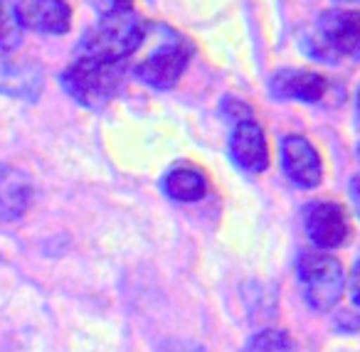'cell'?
Wrapping results in <instances>:
<instances>
[{
    "label": "cell",
    "mask_w": 360,
    "mask_h": 352,
    "mask_svg": "<svg viewBox=\"0 0 360 352\" xmlns=\"http://www.w3.org/2000/svg\"><path fill=\"white\" fill-rule=\"evenodd\" d=\"M146 22L129 3L104 6V15L77 45V57H96L109 62H126L143 47Z\"/></svg>",
    "instance_id": "cell-1"
},
{
    "label": "cell",
    "mask_w": 360,
    "mask_h": 352,
    "mask_svg": "<svg viewBox=\"0 0 360 352\" xmlns=\"http://www.w3.org/2000/svg\"><path fill=\"white\" fill-rule=\"evenodd\" d=\"M126 62L77 57L60 74V84L84 109H104L124 84Z\"/></svg>",
    "instance_id": "cell-2"
},
{
    "label": "cell",
    "mask_w": 360,
    "mask_h": 352,
    "mask_svg": "<svg viewBox=\"0 0 360 352\" xmlns=\"http://www.w3.org/2000/svg\"><path fill=\"white\" fill-rule=\"evenodd\" d=\"M360 18L355 11H326L319 15L314 30L306 32L304 50L309 57L326 65H338L358 52Z\"/></svg>",
    "instance_id": "cell-3"
},
{
    "label": "cell",
    "mask_w": 360,
    "mask_h": 352,
    "mask_svg": "<svg viewBox=\"0 0 360 352\" xmlns=\"http://www.w3.org/2000/svg\"><path fill=\"white\" fill-rule=\"evenodd\" d=\"M304 301L311 311L326 313L340 301L345 291V271L343 263L326 252H306L296 263Z\"/></svg>",
    "instance_id": "cell-4"
},
{
    "label": "cell",
    "mask_w": 360,
    "mask_h": 352,
    "mask_svg": "<svg viewBox=\"0 0 360 352\" xmlns=\"http://www.w3.org/2000/svg\"><path fill=\"white\" fill-rule=\"evenodd\" d=\"M165 35H158V45L134 67L136 77L153 89H170L183 77L193 60V45L178 32L165 27Z\"/></svg>",
    "instance_id": "cell-5"
},
{
    "label": "cell",
    "mask_w": 360,
    "mask_h": 352,
    "mask_svg": "<svg viewBox=\"0 0 360 352\" xmlns=\"http://www.w3.org/2000/svg\"><path fill=\"white\" fill-rule=\"evenodd\" d=\"M304 229L306 237L319 249H335L345 244L350 232L348 217L343 207L335 202H311L304 207Z\"/></svg>",
    "instance_id": "cell-6"
},
{
    "label": "cell",
    "mask_w": 360,
    "mask_h": 352,
    "mask_svg": "<svg viewBox=\"0 0 360 352\" xmlns=\"http://www.w3.org/2000/svg\"><path fill=\"white\" fill-rule=\"evenodd\" d=\"M279 150L284 173L294 185L311 190L323 180V163L309 138L289 133L279 141Z\"/></svg>",
    "instance_id": "cell-7"
},
{
    "label": "cell",
    "mask_w": 360,
    "mask_h": 352,
    "mask_svg": "<svg viewBox=\"0 0 360 352\" xmlns=\"http://www.w3.org/2000/svg\"><path fill=\"white\" fill-rule=\"evenodd\" d=\"M230 158L240 170L250 175H259L269 165V150H266L264 129L255 119L235 124L230 136Z\"/></svg>",
    "instance_id": "cell-8"
},
{
    "label": "cell",
    "mask_w": 360,
    "mask_h": 352,
    "mask_svg": "<svg viewBox=\"0 0 360 352\" xmlns=\"http://www.w3.org/2000/svg\"><path fill=\"white\" fill-rule=\"evenodd\" d=\"M328 91L326 77L309 70H279L269 79V94L279 101H306L319 104Z\"/></svg>",
    "instance_id": "cell-9"
},
{
    "label": "cell",
    "mask_w": 360,
    "mask_h": 352,
    "mask_svg": "<svg viewBox=\"0 0 360 352\" xmlns=\"http://www.w3.org/2000/svg\"><path fill=\"white\" fill-rule=\"evenodd\" d=\"M15 15L20 27H30L42 35H62L70 30L72 11L67 3L45 0V3H15Z\"/></svg>",
    "instance_id": "cell-10"
},
{
    "label": "cell",
    "mask_w": 360,
    "mask_h": 352,
    "mask_svg": "<svg viewBox=\"0 0 360 352\" xmlns=\"http://www.w3.org/2000/svg\"><path fill=\"white\" fill-rule=\"evenodd\" d=\"M35 188L22 170L13 165H0V222H13L27 212Z\"/></svg>",
    "instance_id": "cell-11"
},
{
    "label": "cell",
    "mask_w": 360,
    "mask_h": 352,
    "mask_svg": "<svg viewBox=\"0 0 360 352\" xmlns=\"http://www.w3.org/2000/svg\"><path fill=\"white\" fill-rule=\"evenodd\" d=\"M42 91V72L30 62H18L11 55H0V96L37 99Z\"/></svg>",
    "instance_id": "cell-12"
},
{
    "label": "cell",
    "mask_w": 360,
    "mask_h": 352,
    "mask_svg": "<svg viewBox=\"0 0 360 352\" xmlns=\"http://www.w3.org/2000/svg\"><path fill=\"white\" fill-rule=\"evenodd\" d=\"M160 188L175 202H198L207 193L205 175L195 168H183V165L180 168H170L165 173Z\"/></svg>",
    "instance_id": "cell-13"
},
{
    "label": "cell",
    "mask_w": 360,
    "mask_h": 352,
    "mask_svg": "<svg viewBox=\"0 0 360 352\" xmlns=\"http://www.w3.org/2000/svg\"><path fill=\"white\" fill-rule=\"evenodd\" d=\"M242 352H296V342L286 330L266 327V330L255 332L242 347Z\"/></svg>",
    "instance_id": "cell-14"
},
{
    "label": "cell",
    "mask_w": 360,
    "mask_h": 352,
    "mask_svg": "<svg viewBox=\"0 0 360 352\" xmlns=\"http://www.w3.org/2000/svg\"><path fill=\"white\" fill-rule=\"evenodd\" d=\"M22 27L18 22L15 6L11 3H0V50H13V47L20 45Z\"/></svg>",
    "instance_id": "cell-15"
},
{
    "label": "cell",
    "mask_w": 360,
    "mask_h": 352,
    "mask_svg": "<svg viewBox=\"0 0 360 352\" xmlns=\"http://www.w3.org/2000/svg\"><path fill=\"white\" fill-rule=\"evenodd\" d=\"M225 114L232 116V119H235V124H240V121H250L252 119V106L242 104L240 99L230 96V99L225 101Z\"/></svg>",
    "instance_id": "cell-16"
},
{
    "label": "cell",
    "mask_w": 360,
    "mask_h": 352,
    "mask_svg": "<svg viewBox=\"0 0 360 352\" xmlns=\"http://www.w3.org/2000/svg\"><path fill=\"white\" fill-rule=\"evenodd\" d=\"M160 352H205V347L195 345V342H188V340H170L160 347Z\"/></svg>",
    "instance_id": "cell-17"
}]
</instances>
